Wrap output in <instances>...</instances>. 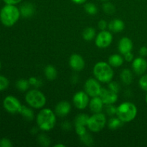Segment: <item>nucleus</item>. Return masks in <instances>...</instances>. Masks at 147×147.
Instances as JSON below:
<instances>
[{
	"label": "nucleus",
	"instance_id": "nucleus-1",
	"mask_svg": "<svg viewBox=\"0 0 147 147\" xmlns=\"http://www.w3.org/2000/svg\"><path fill=\"white\" fill-rule=\"evenodd\" d=\"M55 112L49 109H43L37 116V124L39 129L45 131H49L55 127L57 121Z\"/></svg>",
	"mask_w": 147,
	"mask_h": 147
},
{
	"label": "nucleus",
	"instance_id": "nucleus-2",
	"mask_svg": "<svg viewBox=\"0 0 147 147\" xmlns=\"http://www.w3.org/2000/svg\"><path fill=\"white\" fill-rule=\"evenodd\" d=\"M93 75L99 82L109 83L114 76L113 67L106 62H98L93 67Z\"/></svg>",
	"mask_w": 147,
	"mask_h": 147
},
{
	"label": "nucleus",
	"instance_id": "nucleus-3",
	"mask_svg": "<svg viewBox=\"0 0 147 147\" xmlns=\"http://www.w3.org/2000/svg\"><path fill=\"white\" fill-rule=\"evenodd\" d=\"M20 11L15 5L7 4L0 11V20L6 27L14 25L20 17Z\"/></svg>",
	"mask_w": 147,
	"mask_h": 147
},
{
	"label": "nucleus",
	"instance_id": "nucleus-4",
	"mask_svg": "<svg viewBox=\"0 0 147 147\" xmlns=\"http://www.w3.org/2000/svg\"><path fill=\"white\" fill-rule=\"evenodd\" d=\"M137 115V108L131 102H124L119 105L116 110V116L123 123L131 122Z\"/></svg>",
	"mask_w": 147,
	"mask_h": 147
},
{
	"label": "nucleus",
	"instance_id": "nucleus-5",
	"mask_svg": "<svg viewBox=\"0 0 147 147\" xmlns=\"http://www.w3.org/2000/svg\"><path fill=\"white\" fill-rule=\"evenodd\" d=\"M27 104L33 109H42L46 104V97L40 90L37 89L29 90L25 96Z\"/></svg>",
	"mask_w": 147,
	"mask_h": 147
},
{
	"label": "nucleus",
	"instance_id": "nucleus-6",
	"mask_svg": "<svg viewBox=\"0 0 147 147\" xmlns=\"http://www.w3.org/2000/svg\"><path fill=\"white\" fill-rule=\"evenodd\" d=\"M106 122L107 120L104 113L101 112L93 113L91 116L89 117L87 126L90 131L97 133L103 130L106 126Z\"/></svg>",
	"mask_w": 147,
	"mask_h": 147
},
{
	"label": "nucleus",
	"instance_id": "nucleus-7",
	"mask_svg": "<svg viewBox=\"0 0 147 147\" xmlns=\"http://www.w3.org/2000/svg\"><path fill=\"white\" fill-rule=\"evenodd\" d=\"M101 88H102L98 80L96 78H91L86 80L84 86L85 92L91 98L98 96Z\"/></svg>",
	"mask_w": 147,
	"mask_h": 147
},
{
	"label": "nucleus",
	"instance_id": "nucleus-8",
	"mask_svg": "<svg viewBox=\"0 0 147 147\" xmlns=\"http://www.w3.org/2000/svg\"><path fill=\"white\" fill-rule=\"evenodd\" d=\"M113 41V35L111 32L107 30H101L95 39L96 46L99 48H106L111 45Z\"/></svg>",
	"mask_w": 147,
	"mask_h": 147
},
{
	"label": "nucleus",
	"instance_id": "nucleus-9",
	"mask_svg": "<svg viewBox=\"0 0 147 147\" xmlns=\"http://www.w3.org/2000/svg\"><path fill=\"white\" fill-rule=\"evenodd\" d=\"M3 106L7 111L11 113H19L22 105L17 98L12 96H8L4 98Z\"/></svg>",
	"mask_w": 147,
	"mask_h": 147
},
{
	"label": "nucleus",
	"instance_id": "nucleus-10",
	"mask_svg": "<svg viewBox=\"0 0 147 147\" xmlns=\"http://www.w3.org/2000/svg\"><path fill=\"white\" fill-rule=\"evenodd\" d=\"M89 96L85 91L77 92L73 98V104L76 109L83 110L89 104Z\"/></svg>",
	"mask_w": 147,
	"mask_h": 147
},
{
	"label": "nucleus",
	"instance_id": "nucleus-11",
	"mask_svg": "<svg viewBox=\"0 0 147 147\" xmlns=\"http://www.w3.org/2000/svg\"><path fill=\"white\" fill-rule=\"evenodd\" d=\"M99 97L102 100L104 105L114 104L118 100V93L112 91L109 88H102L100 93L99 94Z\"/></svg>",
	"mask_w": 147,
	"mask_h": 147
},
{
	"label": "nucleus",
	"instance_id": "nucleus-12",
	"mask_svg": "<svg viewBox=\"0 0 147 147\" xmlns=\"http://www.w3.org/2000/svg\"><path fill=\"white\" fill-rule=\"evenodd\" d=\"M70 67L76 72L81 71L85 67L84 59L78 54H73L69 60Z\"/></svg>",
	"mask_w": 147,
	"mask_h": 147
},
{
	"label": "nucleus",
	"instance_id": "nucleus-13",
	"mask_svg": "<svg viewBox=\"0 0 147 147\" xmlns=\"http://www.w3.org/2000/svg\"><path fill=\"white\" fill-rule=\"evenodd\" d=\"M132 67L137 75H143L147 70V61L143 57L134 59L132 63Z\"/></svg>",
	"mask_w": 147,
	"mask_h": 147
},
{
	"label": "nucleus",
	"instance_id": "nucleus-14",
	"mask_svg": "<svg viewBox=\"0 0 147 147\" xmlns=\"http://www.w3.org/2000/svg\"><path fill=\"white\" fill-rule=\"evenodd\" d=\"M71 110V106L70 103L66 100L60 101L56 105L55 109V113L59 117H64L70 113Z\"/></svg>",
	"mask_w": 147,
	"mask_h": 147
},
{
	"label": "nucleus",
	"instance_id": "nucleus-15",
	"mask_svg": "<svg viewBox=\"0 0 147 147\" xmlns=\"http://www.w3.org/2000/svg\"><path fill=\"white\" fill-rule=\"evenodd\" d=\"M118 49L121 54L122 55H125L126 53L131 52L133 49V42L127 37H122L119 42Z\"/></svg>",
	"mask_w": 147,
	"mask_h": 147
},
{
	"label": "nucleus",
	"instance_id": "nucleus-16",
	"mask_svg": "<svg viewBox=\"0 0 147 147\" xmlns=\"http://www.w3.org/2000/svg\"><path fill=\"white\" fill-rule=\"evenodd\" d=\"M89 109L93 113H100L103 109L104 103L99 96L92 98L91 100L89 101Z\"/></svg>",
	"mask_w": 147,
	"mask_h": 147
},
{
	"label": "nucleus",
	"instance_id": "nucleus-17",
	"mask_svg": "<svg viewBox=\"0 0 147 147\" xmlns=\"http://www.w3.org/2000/svg\"><path fill=\"white\" fill-rule=\"evenodd\" d=\"M108 27L112 32L118 33L124 30L125 24L123 20H120V19H115L109 22Z\"/></svg>",
	"mask_w": 147,
	"mask_h": 147
},
{
	"label": "nucleus",
	"instance_id": "nucleus-18",
	"mask_svg": "<svg viewBox=\"0 0 147 147\" xmlns=\"http://www.w3.org/2000/svg\"><path fill=\"white\" fill-rule=\"evenodd\" d=\"M20 14L24 18L32 17L34 14L35 8L32 3H24L20 7Z\"/></svg>",
	"mask_w": 147,
	"mask_h": 147
},
{
	"label": "nucleus",
	"instance_id": "nucleus-19",
	"mask_svg": "<svg viewBox=\"0 0 147 147\" xmlns=\"http://www.w3.org/2000/svg\"><path fill=\"white\" fill-rule=\"evenodd\" d=\"M123 60H124V58H123L121 55L113 54L109 57V63L111 67H119L123 65Z\"/></svg>",
	"mask_w": 147,
	"mask_h": 147
},
{
	"label": "nucleus",
	"instance_id": "nucleus-20",
	"mask_svg": "<svg viewBox=\"0 0 147 147\" xmlns=\"http://www.w3.org/2000/svg\"><path fill=\"white\" fill-rule=\"evenodd\" d=\"M45 76L49 80H55L57 76V69L51 65H48L45 68Z\"/></svg>",
	"mask_w": 147,
	"mask_h": 147
},
{
	"label": "nucleus",
	"instance_id": "nucleus-21",
	"mask_svg": "<svg viewBox=\"0 0 147 147\" xmlns=\"http://www.w3.org/2000/svg\"><path fill=\"white\" fill-rule=\"evenodd\" d=\"M120 77L122 83H124L125 85H130L133 80L132 73L129 69H123L121 73Z\"/></svg>",
	"mask_w": 147,
	"mask_h": 147
},
{
	"label": "nucleus",
	"instance_id": "nucleus-22",
	"mask_svg": "<svg viewBox=\"0 0 147 147\" xmlns=\"http://www.w3.org/2000/svg\"><path fill=\"white\" fill-rule=\"evenodd\" d=\"M19 113L27 121H32L34 119V115L32 110L25 106H22Z\"/></svg>",
	"mask_w": 147,
	"mask_h": 147
},
{
	"label": "nucleus",
	"instance_id": "nucleus-23",
	"mask_svg": "<svg viewBox=\"0 0 147 147\" xmlns=\"http://www.w3.org/2000/svg\"><path fill=\"white\" fill-rule=\"evenodd\" d=\"M123 124V122L119 118L116 117H111L108 121V126L111 130H116L119 128L121 127Z\"/></svg>",
	"mask_w": 147,
	"mask_h": 147
},
{
	"label": "nucleus",
	"instance_id": "nucleus-24",
	"mask_svg": "<svg viewBox=\"0 0 147 147\" xmlns=\"http://www.w3.org/2000/svg\"><path fill=\"white\" fill-rule=\"evenodd\" d=\"M89 117H90V116H88L87 114H85V113H80V114H78L76 116V119H75V126H87Z\"/></svg>",
	"mask_w": 147,
	"mask_h": 147
},
{
	"label": "nucleus",
	"instance_id": "nucleus-25",
	"mask_svg": "<svg viewBox=\"0 0 147 147\" xmlns=\"http://www.w3.org/2000/svg\"><path fill=\"white\" fill-rule=\"evenodd\" d=\"M96 30L93 27H87L83 32V38L86 41H91L96 38Z\"/></svg>",
	"mask_w": 147,
	"mask_h": 147
},
{
	"label": "nucleus",
	"instance_id": "nucleus-26",
	"mask_svg": "<svg viewBox=\"0 0 147 147\" xmlns=\"http://www.w3.org/2000/svg\"><path fill=\"white\" fill-rule=\"evenodd\" d=\"M30 83H29L28 80H25V79H20L16 83V87L20 91L24 92L27 91L28 88H30Z\"/></svg>",
	"mask_w": 147,
	"mask_h": 147
},
{
	"label": "nucleus",
	"instance_id": "nucleus-27",
	"mask_svg": "<svg viewBox=\"0 0 147 147\" xmlns=\"http://www.w3.org/2000/svg\"><path fill=\"white\" fill-rule=\"evenodd\" d=\"M80 139L82 143L88 146H90L93 144V139L90 134L86 132L83 135L80 136Z\"/></svg>",
	"mask_w": 147,
	"mask_h": 147
},
{
	"label": "nucleus",
	"instance_id": "nucleus-28",
	"mask_svg": "<svg viewBox=\"0 0 147 147\" xmlns=\"http://www.w3.org/2000/svg\"><path fill=\"white\" fill-rule=\"evenodd\" d=\"M85 11L90 15H95L98 12V8L93 3H86L84 6Z\"/></svg>",
	"mask_w": 147,
	"mask_h": 147
},
{
	"label": "nucleus",
	"instance_id": "nucleus-29",
	"mask_svg": "<svg viewBox=\"0 0 147 147\" xmlns=\"http://www.w3.org/2000/svg\"><path fill=\"white\" fill-rule=\"evenodd\" d=\"M37 140H38L39 144L42 146H49L50 145V143H51L50 138L45 134L40 135L37 138Z\"/></svg>",
	"mask_w": 147,
	"mask_h": 147
},
{
	"label": "nucleus",
	"instance_id": "nucleus-30",
	"mask_svg": "<svg viewBox=\"0 0 147 147\" xmlns=\"http://www.w3.org/2000/svg\"><path fill=\"white\" fill-rule=\"evenodd\" d=\"M103 9L107 14H112L116 11L115 6L111 2H106L103 5Z\"/></svg>",
	"mask_w": 147,
	"mask_h": 147
},
{
	"label": "nucleus",
	"instance_id": "nucleus-31",
	"mask_svg": "<svg viewBox=\"0 0 147 147\" xmlns=\"http://www.w3.org/2000/svg\"><path fill=\"white\" fill-rule=\"evenodd\" d=\"M116 110H117V107L113 106V104L106 105V107H105V111L107 113V115L110 116L116 115Z\"/></svg>",
	"mask_w": 147,
	"mask_h": 147
},
{
	"label": "nucleus",
	"instance_id": "nucleus-32",
	"mask_svg": "<svg viewBox=\"0 0 147 147\" xmlns=\"http://www.w3.org/2000/svg\"><path fill=\"white\" fill-rule=\"evenodd\" d=\"M108 88L110 89L112 91L115 92V93H118L121 89V86L118 82L116 81H111L109 83V86H108Z\"/></svg>",
	"mask_w": 147,
	"mask_h": 147
},
{
	"label": "nucleus",
	"instance_id": "nucleus-33",
	"mask_svg": "<svg viewBox=\"0 0 147 147\" xmlns=\"http://www.w3.org/2000/svg\"><path fill=\"white\" fill-rule=\"evenodd\" d=\"M9 82L7 78L3 76H0V91L7 88V87L9 86Z\"/></svg>",
	"mask_w": 147,
	"mask_h": 147
},
{
	"label": "nucleus",
	"instance_id": "nucleus-34",
	"mask_svg": "<svg viewBox=\"0 0 147 147\" xmlns=\"http://www.w3.org/2000/svg\"><path fill=\"white\" fill-rule=\"evenodd\" d=\"M29 83H30V86H35V87H40L42 84V82L41 80H38L37 78L35 77H31L29 78Z\"/></svg>",
	"mask_w": 147,
	"mask_h": 147
},
{
	"label": "nucleus",
	"instance_id": "nucleus-35",
	"mask_svg": "<svg viewBox=\"0 0 147 147\" xmlns=\"http://www.w3.org/2000/svg\"><path fill=\"white\" fill-rule=\"evenodd\" d=\"M139 86L141 88L147 92V74L144 75L139 80Z\"/></svg>",
	"mask_w": 147,
	"mask_h": 147
},
{
	"label": "nucleus",
	"instance_id": "nucleus-36",
	"mask_svg": "<svg viewBox=\"0 0 147 147\" xmlns=\"http://www.w3.org/2000/svg\"><path fill=\"white\" fill-rule=\"evenodd\" d=\"M12 143L11 141L7 138H3L0 139V147H11Z\"/></svg>",
	"mask_w": 147,
	"mask_h": 147
},
{
	"label": "nucleus",
	"instance_id": "nucleus-37",
	"mask_svg": "<svg viewBox=\"0 0 147 147\" xmlns=\"http://www.w3.org/2000/svg\"><path fill=\"white\" fill-rule=\"evenodd\" d=\"M76 128V132L79 136H82L84 134H86V128L84 126H75Z\"/></svg>",
	"mask_w": 147,
	"mask_h": 147
},
{
	"label": "nucleus",
	"instance_id": "nucleus-38",
	"mask_svg": "<svg viewBox=\"0 0 147 147\" xmlns=\"http://www.w3.org/2000/svg\"><path fill=\"white\" fill-rule=\"evenodd\" d=\"M98 27H99V29H100V30H105L106 28H107L108 23L106 22V20H100V21H99L98 24Z\"/></svg>",
	"mask_w": 147,
	"mask_h": 147
},
{
	"label": "nucleus",
	"instance_id": "nucleus-39",
	"mask_svg": "<svg viewBox=\"0 0 147 147\" xmlns=\"http://www.w3.org/2000/svg\"><path fill=\"white\" fill-rule=\"evenodd\" d=\"M124 55V60L127 62H131L134 60V55L132 54L131 52H129V53H126Z\"/></svg>",
	"mask_w": 147,
	"mask_h": 147
},
{
	"label": "nucleus",
	"instance_id": "nucleus-40",
	"mask_svg": "<svg viewBox=\"0 0 147 147\" xmlns=\"http://www.w3.org/2000/svg\"><path fill=\"white\" fill-rule=\"evenodd\" d=\"M62 129L64 131H70L71 129V124L68 121H64L62 123Z\"/></svg>",
	"mask_w": 147,
	"mask_h": 147
},
{
	"label": "nucleus",
	"instance_id": "nucleus-41",
	"mask_svg": "<svg viewBox=\"0 0 147 147\" xmlns=\"http://www.w3.org/2000/svg\"><path fill=\"white\" fill-rule=\"evenodd\" d=\"M139 55L141 57H146L147 56V47H142L139 50Z\"/></svg>",
	"mask_w": 147,
	"mask_h": 147
},
{
	"label": "nucleus",
	"instance_id": "nucleus-42",
	"mask_svg": "<svg viewBox=\"0 0 147 147\" xmlns=\"http://www.w3.org/2000/svg\"><path fill=\"white\" fill-rule=\"evenodd\" d=\"M3 1L7 4H13V5H15V4L21 2L22 0H3Z\"/></svg>",
	"mask_w": 147,
	"mask_h": 147
},
{
	"label": "nucleus",
	"instance_id": "nucleus-43",
	"mask_svg": "<svg viewBox=\"0 0 147 147\" xmlns=\"http://www.w3.org/2000/svg\"><path fill=\"white\" fill-rule=\"evenodd\" d=\"M73 2L76 3V4H83V3L86 2L87 0H71Z\"/></svg>",
	"mask_w": 147,
	"mask_h": 147
},
{
	"label": "nucleus",
	"instance_id": "nucleus-44",
	"mask_svg": "<svg viewBox=\"0 0 147 147\" xmlns=\"http://www.w3.org/2000/svg\"><path fill=\"white\" fill-rule=\"evenodd\" d=\"M65 145L63 144H55L54 146V147H65Z\"/></svg>",
	"mask_w": 147,
	"mask_h": 147
},
{
	"label": "nucleus",
	"instance_id": "nucleus-45",
	"mask_svg": "<svg viewBox=\"0 0 147 147\" xmlns=\"http://www.w3.org/2000/svg\"><path fill=\"white\" fill-rule=\"evenodd\" d=\"M145 99H146V103H147V95H146V98H145Z\"/></svg>",
	"mask_w": 147,
	"mask_h": 147
},
{
	"label": "nucleus",
	"instance_id": "nucleus-46",
	"mask_svg": "<svg viewBox=\"0 0 147 147\" xmlns=\"http://www.w3.org/2000/svg\"><path fill=\"white\" fill-rule=\"evenodd\" d=\"M101 1H108V0H101Z\"/></svg>",
	"mask_w": 147,
	"mask_h": 147
},
{
	"label": "nucleus",
	"instance_id": "nucleus-47",
	"mask_svg": "<svg viewBox=\"0 0 147 147\" xmlns=\"http://www.w3.org/2000/svg\"><path fill=\"white\" fill-rule=\"evenodd\" d=\"M0 69H1V61H0Z\"/></svg>",
	"mask_w": 147,
	"mask_h": 147
}]
</instances>
